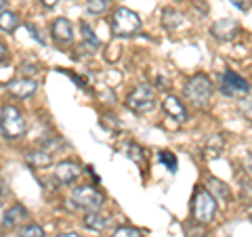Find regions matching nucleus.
I'll use <instances>...</instances> for the list:
<instances>
[{
  "mask_svg": "<svg viewBox=\"0 0 252 237\" xmlns=\"http://www.w3.org/2000/svg\"><path fill=\"white\" fill-rule=\"evenodd\" d=\"M57 237H80V235H78V233H59Z\"/></svg>",
  "mask_w": 252,
  "mask_h": 237,
  "instance_id": "nucleus-29",
  "label": "nucleus"
},
{
  "mask_svg": "<svg viewBox=\"0 0 252 237\" xmlns=\"http://www.w3.org/2000/svg\"><path fill=\"white\" fill-rule=\"evenodd\" d=\"M158 162L166 166L168 172H177V157L172 155L170 151H160V153H158Z\"/></svg>",
  "mask_w": 252,
  "mask_h": 237,
  "instance_id": "nucleus-20",
  "label": "nucleus"
},
{
  "mask_svg": "<svg viewBox=\"0 0 252 237\" xmlns=\"http://www.w3.org/2000/svg\"><path fill=\"white\" fill-rule=\"evenodd\" d=\"M40 2H42V4L46 6V9H53V6H55V4H57V2H59V0H40Z\"/></svg>",
  "mask_w": 252,
  "mask_h": 237,
  "instance_id": "nucleus-28",
  "label": "nucleus"
},
{
  "mask_svg": "<svg viewBox=\"0 0 252 237\" xmlns=\"http://www.w3.org/2000/svg\"><path fill=\"white\" fill-rule=\"evenodd\" d=\"M212 36L219 38V40H231V38L238 34V23L231 21V19H219L212 23Z\"/></svg>",
  "mask_w": 252,
  "mask_h": 237,
  "instance_id": "nucleus-10",
  "label": "nucleus"
},
{
  "mask_svg": "<svg viewBox=\"0 0 252 237\" xmlns=\"http://www.w3.org/2000/svg\"><path fill=\"white\" fill-rule=\"evenodd\" d=\"M38 89V84L32 80V78H19V80H11L9 84H6V90H9L13 97H17V99H26V97H32V94L36 92Z\"/></svg>",
  "mask_w": 252,
  "mask_h": 237,
  "instance_id": "nucleus-8",
  "label": "nucleus"
},
{
  "mask_svg": "<svg viewBox=\"0 0 252 237\" xmlns=\"http://www.w3.org/2000/svg\"><path fill=\"white\" fill-rule=\"evenodd\" d=\"M28 218V210L19 206V204H15V206H11L9 210L2 214V229H13L17 227L19 223H23V220Z\"/></svg>",
  "mask_w": 252,
  "mask_h": 237,
  "instance_id": "nucleus-12",
  "label": "nucleus"
},
{
  "mask_svg": "<svg viewBox=\"0 0 252 237\" xmlns=\"http://www.w3.org/2000/svg\"><path fill=\"white\" fill-rule=\"evenodd\" d=\"M191 214L193 220L200 225H210L217 216V197L206 189H198L191 200Z\"/></svg>",
  "mask_w": 252,
  "mask_h": 237,
  "instance_id": "nucleus-1",
  "label": "nucleus"
},
{
  "mask_svg": "<svg viewBox=\"0 0 252 237\" xmlns=\"http://www.w3.org/2000/svg\"><path fill=\"white\" fill-rule=\"evenodd\" d=\"M162 109L166 112L170 118H175L177 122H185L187 120V109L183 107V103L177 97H166L162 103Z\"/></svg>",
  "mask_w": 252,
  "mask_h": 237,
  "instance_id": "nucleus-13",
  "label": "nucleus"
},
{
  "mask_svg": "<svg viewBox=\"0 0 252 237\" xmlns=\"http://www.w3.org/2000/svg\"><path fill=\"white\" fill-rule=\"evenodd\" d=\"M185 97L191 101L195 105H208V101L212 97V84H210V78L204 76V74H198L193 76L191 80L185 84Z\"/></svg>",
  "mask_w": 252,
  "mask_h": 237,
  "instance_id": "nucleus-4",
  "label": "nucleus"
},
{
  "mask_svg": "<svg viewBox=\"0 0 252 237\" xmlns=\"http://www.w3.org/2000/svg\"><path fill=\"white\" fill-rule=\"evenodd\" d=\"M19 26V17L11 11H2V15H0V28H2V31H15Z\"/></svg>",
  "mask_w": 252,
  "mask_h": 237,
  "instance_id": "nucleus-17",
  "label": "nucleus"
},
{
  "mask_svg": "<svg viewBox=\"0 0 252 237\" xmlns=\"http://www.w3.org/2000/svg\"><path fill=\"white\" fill-rule=\"evenodd\" d=\"M208 187H210V193H217L220 200H229V189L225 187V183H220V180H217V178H210Z\"/></svg>",
  "mask_w": 252,
  "mask_h": 237,
  "instance_id": "nucleus-19",
  "label": "nucleus"
},
{
  "mask_svg": "<svg viewBox=\"0 0 252 237\" xmlns=\"http://www.w3.org/2000/svg\"><path fill=\"white\" fill-rule=\"evenodd\" d=\"M72 200L76 202V208H84L86 212H99L103 206V195L91 185L74 187Z\"/></svg>",
  "mask_w": 252,
  "mask_h": 237,
  "instance_id": "nucleus-5",
  "label": "nucleus"
},
{
  "mask_svg": "<svg viewBox=\"0 0 252 237\" xmlns=\"http://www.w3.org/2000/svg\"><path fill=\"white\" fill-rule=\"evenodd\" d=\"M26 162L32 166V168H44V166H49L53 162V157H51L49 151H44V149H38V151L26 153Z\"/></svg>",
  "mask_w": 252,
  "mask_h": 237,
  "instance_id": "nucleus-15",
  "label": "nucleus"
},
{
  "mask_svg": "<svg viewBox=\"0 0 252 237\" xmlns=\"http://www.w3.org/2000/svg\"><path fill=\"white\" fill-rule=\"evenodd\" d=\"M139 30H141V19H139V15L135 11L126 9V6H120V9L114 11V15H112L114 36L128 38V36H135Z\"/></svg>",
  "mask_w": 252,
  "mask_h": 237,
  "instance_id": "nucleus-2",
  "label": "nucleus"
},
{
  "mask_svg": "<svg viewBox=\"0 0 252 237\" xmlns=\"http://www.w3.org/2000/svg\"><path fill=\"white\" fill-rule=\"evenodd\" d=\"M0 128H2L4 139H19L26 134V120H23L21 112L15 105H4L0 112Z\"/></svg>",
  "mask_w": 252,
  "mask_h": 237,
  "instance_id": "nucleus-3",
  "label": "nucleus"
},
{
  "mask_svg": "<svg viewBox=\"0 0 252 237\" xmlns=\"http://www.w3.org/2000/svg\"><path fill=\"white\" fill-rule=\"evenodd\" d=\"M231 2L238 6V9H242V11H248V2H246V0H231Z\"/></svg>",
  "mask_w": 252,
  "mask_h": 237,
  "instance_id": "nucleus-27",
  "label": "nucleus"
},
{
  "mask_svg": "<svg viewBox=\"0 0 252 237\" xmlns=\"http://www.w3.org/2000/svg\"><path fill=\"white\" fill-rule=\"evenodd\" d=\"M51 34H53V38L57 42H72V36H74L72 23H69L65 17L55 19V23L51 26Z\"/></svg>",
  "mask_w": 252,
  "mask_h": 237,
  "instance_id": "nucleus-11",
  "label": "nucleus"
},
{
  "mask_svg": "<svg viewBox=\"0 0 252 237\" xmlns=\"http://www.w3.org/2000/svg\"><path fill=\"white\" fill-rule=\"evenodd\" d=\"M242 114L248 118V120H252V101H246V103H242Z\"/></svg>",
  "mask_w": 252,
  "mask_h": 237,
  "instance_id": "nucleus-26",
  "label": "nucleus"
},
{
  "mask_svg": "<svg viewBox=\"0 0 252 237\" xmlns=\"http://www.w3.org/2000/svg\"><path fill=\"white\" fill-rule=\"evenodd\" d=\"M80 175V166H78L76 162H59L57 166H55V178L59 180V183H72V180H76V177Z\"/></svg>",
  "mask_w": 252,
  "mask_h": 237,
  "instance_id": "nucleus-9",
  "label": "nucleus"
},
{
  "mask_svg": "<svg viewBox=\"0 0 252 237\" xmlns=\"http://www.w3.org/2000/svg\"><path fill=\"white\" fill-rule=\"evenodd\" d=\"M220 147H223V139L219 137V134H212V137L208 139V143H206V149H208V155H212V157H217L219 153H220Z\"/></svg>",
  "mask_w": 252,
  "mask_h": 237,
  "instance_id": "nucleus-22",
  "label": "nucleus"
},
{
  "mask_svg": "<svg viewBox=\"0 0 252 237\" xmlns=\"http://www.w3.org/2000/svg\"><path fill=\"white\" fill-rule=\"evenodd\" d=\"M141 153H143V151H141V147L135 145V143H128V147H126V155H128L132 162H137V164L143 162V155H141Z\"/></svg>",
  "mask_w": 252,
  "mask_h": 237,
  "instance_id": "nucleus-23",
  "label": "nucleus"
},
{
  "mask_svg": "<svg viewBox=\"0 0 252 237\" xmlns=\"http://www.w3.org/2000/svg\"><path fill=\"white\" fill-rule=\"evenodd\" d=\"M156 99H154V90L147 84H139L128 97H126V107L132 109L135 114H145L149 109H154Z\"/></svg>",
  "mask_w": 252,
  "mask_h": 237,
  "instance_id": "nucleus-6",
  "label": "nucleus"
},
{
  "mask_svg": "<svg viewBox=\"0 0 252 237\" xmlns=\"http://www.w3.org/2000/svg\"><path fill=\"white\" fill-rule=\"evenodd\" d=\"M109 225V218L105 216H101L99 212H86V216H84V227L86 229H91V231H105Z\"/></svg>",
  "mask_w": 252,
  "mask_h": 237,
  "instance_id": "nucleus-14",
  "label": "nucleus"
},
{
  "mask_svg": "<svg viewBox=\"0 0 252 237\" xmlns=\"http://www.w3.org/2000/svg\"><path fill=\"white\" fill-rule=\"evenodd\" d=\"M80 30H82V36H84V42L91 46V49H99L101 46V40L97 38V34L89 28V23H80Z\"/></svg>",
  "mask_w": 252,
  "mask_h": 237,
  "instance_id": "nucleus-18",
  "label": "nucleus"
},
{
  "mask_svg": "<svg viewBox=\"0 0 252 237\" xmlns=\"http://www.w3.org/2000/svg\"><path fill=\"white\" fill-rule=\"evenodd\" d=\"M86 11L91 15H103L107 11V0H89L86 2Z\"/></svg>",
  "mask_w": 252,
  "mask_h": 237,
  "instance_id": "nucleus-21",
  "label": "nucleus"
},
{
  "mask_svg": "<svg viewBox=\"0 0 252 237\" xmlns=\"http://www.w3.org/2000/svg\"><path fill=\"white\" fill-rule=\"evenodd\" d=\"M19 237H44V229L40 225H30L19 233Z\"/></svg>",
  "mask_w": 252,
  "mask_h": 237,
  "instance_id": "nucleus-24",
  "label": "nucleus"
},
{
  "mask_svg": "<svg viewBox=\"0 0 252 237\" xmlns=\"http://www.w3.org/2000/svg\"><path fill=\"white\" fill-rule=\"evenodd\" d=\"M112 237H141V231H137L132 227H118L112 233Z\"/></svg>",
  "mask_w": 252,
  "mask_h": 237,
  "instance_id": "nucleus-25",
  "label": "nucleus"
},
{
  "mask_svg": "<svg viewBox=\"0 0 252 237\" xmlns=\"http://www.w3.org/2000/svg\"><path fill=\"white\" fill-rule=\"evenodd\" d=\"M181 21H183V17H181V13H177L175 9H166L162 13V26L166 30H177L181 26Z\"/></svg>",
  "mask_w": 252,
  "mask_h": 237,
  "instance_id": "nucleus-16",
  "label": "nucleus"
},
{
  "mask_svg": "<svg viewBox=\"0 0 252 237\" xmlns=\"http://www.w3.org/2000/svg\"><path fill=\"white\" fill-rule=\"evenodd\" d=\"M220 90H223V94H227V97H231V99H244L248 94L250 86L242 76L231 72V69H227V72L223 74V80H220Z\"/></svg>",
  "mask_w": 252,
  "mask_h": 237,
  "instance_id": "nucleus-7",
  "label": "nucleus"
}]
</instances>
